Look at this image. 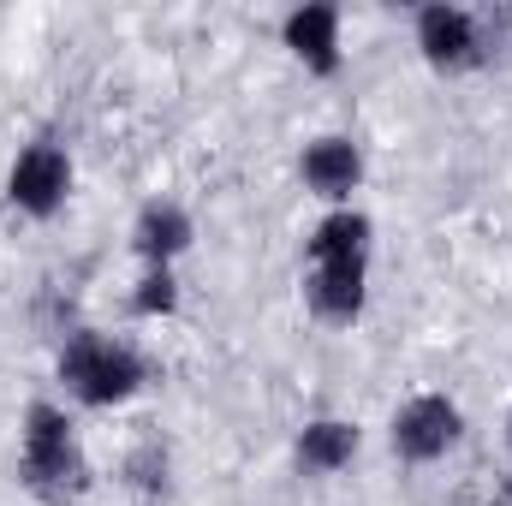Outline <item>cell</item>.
<instances>
[{"label":"cell","mask_w":512,"mask_h":506,"mask_svg":"<svg viewBox=\"0 0 512 506\" xmlns=\"http://www.w3.org/2000/svg\"><path fill=\"white\" fill-rule=\"evenodd\" d=\"M24 477L48 501H66V495L84 489V459H78V447L66 435V417L54 405H36L30 411V429H24Z\"/></svg>","instance_id":"cell-1"},{"label":"cell","mask_w":512,"mask_h":506,"mask_svg":"<svg viewBox=\"0 0 512 506\" xmlns=\"http://www.w3.org/2000/svg\"><path fill=\"white\" fill-rule=\"evenodd\" d=\"M60 370H66V381H72L90 405H114V399H126L131 387H137V358L120 352V346H108V340H96V334H78V340L66 346Z\"/></svg>","instance_id":"cell-2"},{"label":"cell","mask_w":512,"mask_h":506,"mask_svg":"<svg viewBox=\"0 0 512 506\" xmlns=\"http://www.w3.org/2000/svg\"><path fill=\"white\" fill-rule=\"evenodd\" d=\"M66 179H72L66 155H60L54 143H36V149H24L18 167H12V203L30 209V215H48V209L66 197Z\"/></svg>","instance_id":"cell-3"},{"label":"cell","mask_w":512,"mask_h":506,"mask_svg":"<svg viewBox=\"0 0 512 506\" xmlns=\"http://www.w3.org/2000/svg\"><path fill=\"white\" fill-rule=\"evenodd\" d=\"M453 435H459V411H453L447 399H417V405H405L399 423H393V447H399L405 459H435V453L453 447Z\"/></svg>","instance_id":"cell-4"},{"label":"cell","mask_w":512,"mask_h":506,"mask_svg":"<svg viewBox=\"0 0 512 506\" xmlns=\"http://www.w3.org/2000/svg\"><path fill=\"white\" fill-rule=\"evenodd\" d=\"M310 298H316L322 316L352 322L358 304H364V262H316V274H310Z\"/></svg>","instance_id":"cell-5"},{"label":"cell","mask_w":512,"mask_h":506,"mask_svg":"<svg viewBox=\"0 0 512 506\" xmlns=\"http://www.w3.org/2000/svg\"><path fill=\"white\" fill-rule=\"evenodd\" d=\"M304 179L322 191V197H346L358 185V149L340 143V137H322L310 155H304Z\"/></svg>","instance_id":"cell-6"},{"label":"cell","mask_w":512,"mask_h":506,"mask_svg":"<svg viewBox=\"0 0 512 506\" xmlns=\"http://www.w3.org/2000/svg\"><path fill=\"white\" fill-rule=\"evenodd\" d=\"M417 36H423V54H429V60H441V66L471 60V18H465V12L429 6V12H423V24H417Z\"/></svg>","instance_id":"cell-7"},{"label":"cell","mask_w":512,"mask_h":506,"mask_svg":"<svg viewBox=\"0 0 512 506\" xmlns=\"http://www.w3.org/2000/svg\"><path fill=\"white\" fill-rule=\"evenodd\" d=\"M286 42L316 66V72H334V6H304V12H292V24H286Z\"/></svg>","instance_id":"cell-8"},{"label":"cell","mask_w":512,"mask_h":506,"mask_svg":"<svg viewBox=\"0 0 512 506\" xmlns=\"http://www.w3.org/2000/svg\"><path fill=\"white\" fill-rule=\"evenodd\" d=\"M364 239H370V221L364 215H334V221L316 227L310 256L316 262H364Z\"/></svg>","instance_id":"cell-9"},{"label":"cell","mask_w":512,"mask_h":506,"mask_svg":"<svg viewBox=\"0 0 512 506\" xmlns=\"http://www.w3.org/2000/svg\"><path fill=\"white\" fill-rule=\"evenodd\" d=\"M352 447H358V429H352V423H310L304 441H298V453H304L310 471H334V465H346Z\"/></svg>","instance_id":"cell-10"},{"label":"cell","mask_w":512,"mask_h":506,"mask_svg":"<svg viewBox=\"0 0 512 506\" xmlns=\"http://www.w3.org/2000/svg\"><path fill=\"white\" fill-rule=\"evenodd\" d=\"M185 239H191V221H185L179 209H149V215L137 221V251L143 256H173Z\"/></svg>","instance_id":"cell-11"},{"label":"cell","mask_w":512,"mask_h":506,"mask_svg":"<svg viewBox=\"0 0 512 506\" xmlns=\"http://www.w3.org/2000/svg\"><path fill=\"white\" fill-rule=\"evenodd\" d=\"M137 310H173V280H167V268L143 280V292H137Z\"/></svg>","instance_id":"cell-12"}]
</instances>
